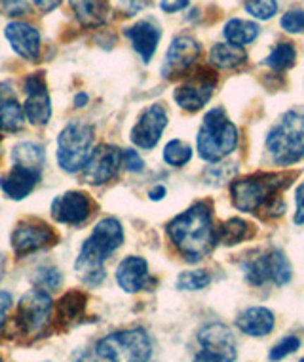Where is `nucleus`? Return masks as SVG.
<instances>
[{"mask_svg": "<svg viewBox=\"0 0 304 362\" xmlns=\"http://www.w3.org/2000/svg\"><path fill=\"white\" fill-rule=\"evenodd\" d=\"M168 233L175 248L188 262H200L217 243L213 227L212 208L207 202H196L186 212L179 214L168 225Z\"/></svg>", "mask_w": 304, "mask_h": 362, "instance_id": "obj_1", "label": "nucleus"}, {"mask_svg": "<svg viewBox=\"0 0 304 362\" xmlns=\"http://www.w3.org/2000/svg\"><path fill=\"white\" fill-rule=\"evenodd\" d=\"M124 243V229L120 221L114 218L101 219L90 235L86 243L82 244L80 254L75 263L76 273L86 284L97 286L105 279L103 263L112 252H116Z\"/></svg>", "mask_w": 304, "mask_h": 362, "instance_id": "obj_2", "label": "nucleus"}, {"mask_svg": "<svg viewBox=\"0 0 304 362\" xmlns=\"http://www.w3.org/2000/svg\"><path fill=\"white\" fill-rule=\"evenodd\" d=\"M295 174H261L248 175L242 180L232 181L230 194L232 202L240 212H259L262 206H267L268 200L276 199L279 189H286Z\"/></svg>", "mask_w": 304, "mask_h": 362, "instance_id": "obj_3", "label": "nucleus"}, {"mask_svg": "<svg viewBox=\"0 0 304 362\" xmlns=\"http://www.w3.org/2000/svg\"><path fill=\"white\" fill-rule=\"evenodd\" d=\"M267 149L279 166L298 163L304 156V115L289 111L268 132Z\"/></svg>", "mask_w": 304, "mask_h": 362, "instance_id": "obj_4", "label": "nucleus"}, {"mask_svg": "<svg viewBox=\"0 0 304 362\" xmlns=\"http://www.w3.org/2000/svg\"><path fill=\"white\" fill-rule=\"evenodd\" d=\"M238 147V128L223 109H212L198 132V153L207 163H217Z\"/></svg>", "mask_w": 304, "mask_h": 362, "instance_id": "obj_5", "label": "nucleus"}, {"mask_svg": "<svg viewBox=\"0 0 304 362\" xmlns=\"http://www.w3.org/2000/svg\"><path fill=\"white\" fill-rule=\"evenodd\" d=\"M93 128L86 122H68L59 134L57 141V163L65 172H80L92 156Z\"/></svg>", "mask_w": 304, "mask_h": 362, "instance_id": "obj_6", "label": "nucleus"}, {"mask_svg": "<svg viewBox=\"0 0 304 362\" xmlns=\"http://www.w3.org/2000/svg\"><path fill=\"white\" fill-rule=\"evenodd\" d=\"M150 353L152 345L141 328L116 332L97 344V355L109 362H147Z\"/></svg>", "mask_w": 304, "mask_h": 362, "instance_id": "obj_7", "label": "nucleus"}, {"mask_svg": "<svg viewBox=\"0 0 304 362\" xmlns=\"http://www.w3.org/2000/svg\"><path fill=\"white\" fill-rule=\"evenodd\" d=\"M200 344L204 351H200L194 362H234L238 356L236 339L229 326L213 322L202 328L198 334Z\"/></svg>", "mask_w": 304, "mask_h": 362, "instance_id": "obj_8", "label": "nucleus"}, {"mask_svg": "<svg viewBox=\"0 0 304 362\" xmlns=\"http://www.w3.org/2000/svg\"><path fill=\"white\" fill-rule=\"evenodd\" d=\"M51 309H54V303L46 292L32 290V292L25 293L19 301L18 315H16L19 330L27 336L40 334L46 328V325L50 322Z\"/></svg>", "mask_w": 304, "mask_h": 362, "instance_id": "obj_9", "label": "nucleus"}, {"mask_svg": "<svg viewBox=\"0 0 304 362\" xmlns=\"http://www.w3.org/2000/svg\"><path fill=\"white\" fill-rule=\"evenodd\" d=\"M56 240L57 235L54 233V229L40 219H25L12 233V248L16 256L19 257L31 256L35 252L44 250Z\"/></svg>", "mask_w": 304, "mask_h": 362, "instance_id": "obj_10", "label": "nucleus"}, {"mask_svg": "<svg viewBox=\"0 0 304 362\" xmlns=\"http://www.w3.org/2000/svg\"><path fill=\"white\" fill-rule=\"evenodd\" d=\"M215 82L217 76L213 71H200L198 75H194L190 81H186L185 84H181L175 90V101L177 105L183 107L185 111H198L202 107L212 100L213 90H215Z\"/></svg>", "mask_w": 304, "mask_h": 362, "instance_id": "obj_11", "label": "nucleus"}, {"mask_svg": "<svg viewBox=\"0 0 304 362\" xmlns=\"http://www.w3.org/2000/svg\"><path fill=\"white\" fill-rule=\"evenodd\" d=\"M122 166V151L114 145H99L93 149L90 160L84 166V180L92 185H103L118 174Z\"/></svg>", "mask_w": 304, "mask_h": 362, "instance_id": "obj_12", "label": "nucleus"}, {"mask_svg": "<svg viewBox=\"0 0 304 362\" xmlns=\"http://www.w3.org/2000/svg\"><path fill=\"white\" fill-rule=\"evenodd\" d=\"M168 126V112L162 105H150L139 117L131 130V141L141 149H152L160 141L162 134Z\"/></svg>", "mask_w": 304, "mask_h": 362, "instance_id": "obj_13", "label": "nucleus"}, {"mask_svg": "<svg viewBox=\"0 0 304 362\" xmlns=\"http://www.w3.org/2000/svg\"><path fill=\"white\" fill-rule=\"evenodd\" d=\"M200 44L193 37H177L169 46L168 54H166V62L162 67V75L166 78H174V76L185 75L186 71L193 67L196 59L200 57Z\"/></svg>", "mask_w": 304, "mask_h": 362, "instance_id": "obj_14", "label": "nucleus"}, {"mask_svg": "<svg viewBox=\"0 0 304 362\" xmlns=\"http://www.w3.org/2000/svg\"><path fill=\"white\" fill-rule=\"evenodd\" d=\"M51 216L65 225L86 223L92 216V200L82 191H68L51 202Z\"/></svg>", "mask_w": 304, "mask_h": 362, "instance_id": "obj_15", "label": "nucleus"}, {"mask_svg": "<svg viewBox=\"0 0 304 362\" xmlns=\"http://www.w3.org/2000/svg\"><path fill=\"white\" fill-rule=\"evenodd\" d=\"M25 92L27 101L23 111H25L27 120L32 126L48 124L51 117V101L46 92V81H44L42 73H37L27 78Z\"/></svg>", "mask_w": 304, "mask_h": 362, "instance_id": "obj_16", "label": "nucleus"}, {"mask_svg": "<svg viewBox=\"0 0 304 362\" xmlns=\"http://www.w3.org/2000/svg\"><path fill=\"white\" fill-rule=\"evenodd\" d=\"M4 35H6L8 42L12 44L16 54L35 62L40 56V35L32 25L23 23V21H12L4 27Z\"/></svg>", "mask_w": 304, "mask_h": 362, "instance_id": "obj_17", "label": "nucleus"}, {"mask_svg": "<svg viewBox=\"0 0 304 362\" xmlns=\"http://www.w3.org/2000/svg\"><path fill=\"white\" fill-rule=\"evenodd\" d=\"M40 180V172L32 168H23V166H13L10 174L0 180V189L4 191L6 197L13 200H21L32 193Z\"/></svg>", "mask_w": 304, "mask_h": 362, "instance_id": "obj_18", "label": "nucleus"}, {"mask_svg": "<svg viewBox=\"0 0 304 362\" xmlns=\"http://www.w3.org/2000/svg\"><path fill=\"white\" fill-rule=\"evenodd\" d=\"M116 281L126 292H139L149 282V263L143 257L130 256L120 263L116 269Z\"/></svg>", "mask_w": 304, "mask_h": 362, "instance_id": "obj_19", "label": "nucleus"}, {"mask_svg": "<svg viewBox=\"0 0 304 362\" xmlns=\"http://www.w3.org/2000/svg\"><path fill=\"white\" fill-rule=\"evenodd\" d=\"M126 37L130 38L137 54L143 57V62L149 63L158 48L162 31L150 21H139L126 31Z\"/></svg>", "mask_w": 304, "mask_h": 362, "instance_id": "obj_20", "label": "nucleus"}, {"mask_svg": "<svg viewBox=\"0 0 304 362\" xmlns=\"http://www.w3.org/2000/svg\"><path fill=\"white\" fill-rule=\"evenodd\" d=\"M274 313L267 307H249L243 313H240L236 319L238 328L248 334V336L262 337L274 330Z\"/></svg>", "mask_w": 304, "mask_h": 362, "instance_id": "obj_21", "label": "nucleus"}, {"mask_svg": "<svg viewBox=\"0 0 304 362\" xmlns=\"http://www.w3.org/2000/svg\"><path fill=\"white\" fill-rule=\"evenodd\" d=\"M25 120V111L10 86H0V132H19Z\"/></svg>", "mask_w": 304, "mask_h": 362, "instance_id": "obj_22", "label": "nucleus"}, {"mask_svg": "<svg viewBox=\"0 0 304 362\" xmlns=\"http://www.w3.org/2000/svg\"><path fill=\"white\" fill-rule=\"evenodd\" d=\"M71 8L84 27L103 25L111 13L105 0H71Z\"/></svg>", "mask_w": 304, "mask_h": 362, "instance_id": "obj_23", "label": "nucleus"}, {"mask_svg": "<svg viewBox=\"0 0 304 362\" xmlns=\"http://www.w3.org/2000/svg\"><path fill=\"white\" fill-rule=\"evenodd\" d=\"M245 52L236 44H215L209 52V62L217 69H236L245 62Z\"/></svg>", "mask_w": 304, "mask_h": 362, "instance_id": "obj_24", "label": "nucleus"}, {"mask_svg": "<svg viewBox=\"0 0 304 362\" xmlns=\"http://www.w3.org/2000/svg\"><path fill=\"white\" fill-rule=\"evenodd\" d=\"M84 309H86V293L73 290V292L65 293L57 303V317L63 325H71L80 319L84 315Z\"/></svg>", "mask_w": 304, "mask_h": 362, "instance_id": "obj_25", "label": "nucleus"}, {"mask_svg": "<svg viewBox=\"0 0 304 362\" xmlns=\"http://www.w3.org/2000/svg\"><path fill=\"white\" fill-rule=\"evenodd\" d=\"M259 37V25L253 21H243V19H230L224 25V38L230 44L236 46H245V44L253 42L255 38Z\"/></svg>", "mask_w": 304, "mask_h": 362, "instance_id": "obj_26", "label": "nucleus"}, {"mask_svg": "<svg viewBox=\"0 0 304 362\" xmlns=\"http://www.w3.org/2000/svg\"><path fill=\"white\" fill-rule=\"evenodd\" d=\"M13 166H23V168L42 170L44 166V149L38 144L23 141L13 149Z\"/></svg>", "mask_w": 304, "mask_h": 362, "instance_id": "obj_27", "label": "nucleus"}, {"mask_svg": "<svg viewBox=\"0 0 304 362\" xmlns=\"http://www.w3.org/2000/svg\"><path fill=\"white\" fill-rule=\"evenodd\" d=\"M251 237V225L248 221H243V219L232 218L229 219L226 223L221 227V231H219L217 243H223L226 246H232V244H238L245 240V238Z\"/></svg>", "mask_w": 304, "mask_h": 362, "instance_id": "obj_28", "label": "nucleus"}, {"mask_svg": "<svg viewBox=\"0 0 304 362\" xmlns=\"http://www.w3.org/2000/svg\"><path fill=\"white\" fill-rule=\"evenodd\" d=\"M268 257V275L270 281H274L278 286H284L291 281V263L284 256V252L272 250L267 254Z\"/></svg>", "mask_w": 304, "mask_h": 362, "instance_id": "obj_29", "label": "nucleus"}, {"mask_svg": "<svg viewBox=\"0 0 304 362\" xmlns=\"http://www.w3.org/2000/svg\"><path fill=\"white\" fill-rule=\"evenodd\" d=\"M297 59V50L295 46L289 42H281L278 46H274V50L270 52V56L267 57V65L272 71H287L289 67L295 65Z\"/></svg>", "mask_w": 304, "mask_h": 362, "instance_id": "obj_30", "label": "nucleus"}, {"mask_svg": "<svg viewBox=\"0 0 304 362\" xmlns=\"http://www.w3.org/2000/svg\"><path fill=\"white\" fill-rule=\"evenodd\" d=\"M190 158H193V147L186 145L185 141H181V139L169 141V144L166 145V149H164V160H166L169 166H175V168L185 166L186 163H190Z\"/></svg>", "mask_w": 304, "mask_h": 362, "instance_id": "obj_31", "label": "nucleus"}, {"mask_svg": "<svg viewBox=\"0 0 304 362\" xmlns=\"http://www.w3.org/2000/svg\"><path fill=\"white\" fill-rule=\"evenodd\" d=\"M212 282V276L207 271H185L177 279L179 290H202Z\"/></svg>", "mask_w": 304, "mask_h": 362, "instance_id": "obj_32", "label": "nucleus"}, {"mask_svg": "<svg viewBox=\"0 0 304 362\" xmlns=\"http://www.w3.org/2000/svg\"><path fill=\"white\" fill-rule=\"evenodd\" d=\"M245 275H248V281L255 286H261L265 282L270 279L268 275V257L261 256V257H255L251 262L245 265Z\"/></svg>", "mask_w": 304, "mask_h": 362, "instance_id": "obj_33", "label": "nucleus"}, {"mask_svg": "<svg viewBox=\"0 0 304 362\" xmlns=\"http://www.w3.org/2000/svg\"><path fill=\"white\" fill-rule=\"evenodd\" d=\"M245 10L257 19H270L278 12L276 0H245Z\"/></svg>", "mask_w": 304, "mask_h": 362, "instance_id": "obj_34", "label": "nucleus"}, {"mask_svg": "<svg viewBox=\"0 0 304 362\" xmlns=\"http://www.w3.org/2000/svg\"><path fill=\"white\" fill-rule=\"evenodd\" d=\"M236 174V166L234 164H217L205 172V180L212 185H223L224 181H229Z\"/></svg>", "mask_w": 304, "mask_h": 362, "instance_id": "obj_35", "label": "nucleus"}, {"mask_svg": "<svg viewBox=\"0 0 304 362\" xmlns=\"http://www.w3.org/2000/svg\"><path fill=\"white\" fill-rule=\"evenodd\" d=\"M300 347V339H298L297 336H287L284 337L279 344H276L272 347V351H270V361H281V358H286V356H289L291 353H295V351Z\"/></svg>", "mask_w": 304, "mask_h": 362, "instance_id": "obj_36", "label": "nucleus"}, {"mask_svg": "<svg viewBox=\"0 0 304 362\" xmlns=\"http://www.w3.org/2000/svg\"><path fill=\"white\" fill-rule=\"evenodd\" d=\"M35 282L40 288H50V290H54V288L61 284V273L56 267H40L35 273Z\"/></svg>", "mask_w": 304, "mask_h": 362, "instance_id": "obj_37", "label": "nucleus"}, {"mask_svg": "<svg viewBox=\"0 0 304 362\" xmlns=\"http://www.w3.org/2000/svg\"><path fill=\"white\" fill-rule=\"evenodd\" d=\"M281 27L287 33H304V12H300V10L287 12L281 18Z\"/></svg>", "mask_w": 304, "mask_h": 362, "instance_id": "obj_38", "label": "nucleus"}, {"mask_svg": "<svg viewBox=\"0 0 304 362\" xmlns=\"http://www.w3.org/2000/svg\"><path fill=\"white\" fill-rule=\"evenodd\" d=\"M0 8L6 16H23L29 13V4L25 0H0Z\"/></svg>", "mask_w": 304, "mask_h": 362, "instance_id": "obj_39", "label": "nucleus"}, {"mask_svg": "<svg viewBox=\"0 0 304 362\" xmlns=\"http://www.w3.org/2000/svg\"><path fill=\"white\" fill-rule=\"evenodd\" d=\"M122 164L126 166V170H130V172H141L145 168L143 158L139 156V153L133 149H128L122 153Z\"/></svg>", "mask_w": 304, "mask_h": 362, "instance_id": "obj_40", "label": "nucleus"}, {"mask_svg": "<svg viewBox=\"0 0 304 362\" xmlns=\"http://www.w3.org/2000/svg\"><path fill=\"white\" fill-rule=\"evenodd\" d=\"M12 296L8 292H0V328L4 326L8 317V311H10V307H12Z\"/></svg>", "mask_w": 304, "mask_h": 362, "instance_id": "obj_41", "label": "nucleus"}, {"mask_svg": "<svg viewBox=\"0 0 304 362\" xmlns=\"http://www.w3.org/2000/svg\"><path fill=\"white\" fill-rule=\"evenodd\" d=\"M295 223L304 225V183L297 189V212H295Z\"/></svg>", "mask_w": 304, "mask_h": 362, "instance_id": "obj_42", "label": "nucleus"}, {"mask_svg": "<svg viewBox=\"0 0 304 362\" xmlns=\"http://www.w3.org/2000/svg\"><path fill=\"white\" fill-rule=\"evenodd\" d=\"M188 6V0H162L160 2V8L164 12H179L183 8Z\"/></svg>", "mask_w": 304, "mask_h": 362, "instance_id": "obj_43", "label": "nucleus"}, {"mask_svg": "<svg viewBox=\"0 0 304 362\" xmlns=\"http://www.w3.org/2000/svg\"><path fill=\"white\" fill-rule=\"evenodd\" d=\"M35 2V6L38 10H42V12H51V10H56L59 4H61V0H32Z\"/></svg>", "mask_w": 304, "mask_h": 362, "instance_id": "obj_44", "label": "nucleus"}, {"mask_svg": "<svg viewBox=\"0 0 304 362\" xmlns=\"http://www.w3.org/2000/svg\"><path fill=\"white\" fill-rule=\"evenodd\" d=\"M164 194H166V187L158 185V187H154L152 191H150V199L160 200V199H164Z\"/></svg>", "mask_w": 304, "mask_h": 362, "instance_id": "obj_45", "label": "nucleus"}, {"mask_svg": "<svg viewBox=\"0 0 304 362\" xmlns=\"http://www.w3.org/2000/svg\"><path fill=\"white\" fill-rule=\"evenodd\" d=\"M4 265H6V259H4V254H0V281L4 276Z\"/></svg>", "mask_w": 304, "mask_h": 362, "instance_id": "obj_46", "label": "nucleus"}, {"mask_svg": "<svg viewBox=\"0 0 304 362\" xmlns=\"http://www.w3.org/2000/svg\"><path fill=\"white\" fill-rule=\"evenodd\" d=\"M86 101H87V95H86V94H82V95H76L75 103H76V105H78V107H82L80 103H86Z\"/></svg>", "mask_w": 304, "mask_h": 362, "instance_id": "obj_47", "label": "nucleus"}, {"mask_svg": "<svg viewBox=\"0 0 304 362\" xmlns=\"http://www.w3.org/2000/svg\"><path fill=\"white\" fill-rule=\"evenodd\" d=\"M4 155V149H2V136H0V158Z\"/></svg>", "mask_w": 304, "mask_h": 362, "instance_id": "obj_48", "label": "nucleus"}, {"mask_svg": "<svg viewBox=\"0 0 304 362\" xmlns=\"http://www.w3.org/2000/svg\"><path fill=\"white\" fill-rule=\"evenodd\" d=\"M0 362H4V361H2V358H0Z\"/></svg>", "mask_w": 304, "mask_h": 362, "instance_id": "obj_49", "label": "nucleus"}, {"mask_svg": "<svg viewBox=\"0 0 304 362\" xmlns=\"http://www.w3.org/2000/svg\"><path fill=\"white\" fill-rule=\"evenodd\" d=\"M300 362H304V358H303V361H300Z\"/></svg>", "mask_w": 304, "mask_h": 362, "instance_id": "obj_50", "label": "nucleus"}]
</instances>
